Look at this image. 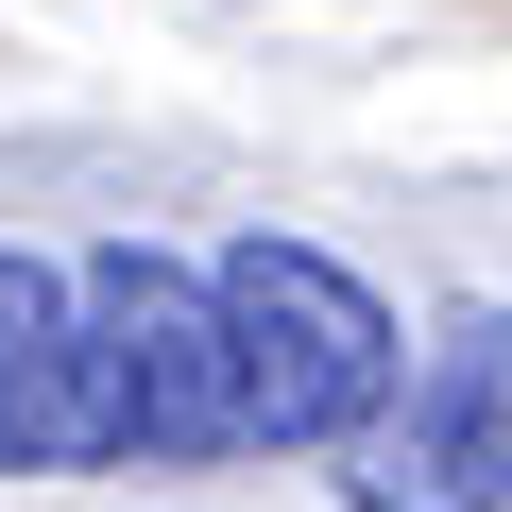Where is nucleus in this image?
<instances>
[{
    "label": "nucleus",
    "instance_id": "f257e3e1",
    "mask_svg": "<svg viewBox=\"0 0 512 512\" xmlns=\"http://www.w3.org/2000/svg\"><path fill=\"white\" fill-rule=\"evenodd\" d=\"M222 308H239V376H256V444H359L410 376L393 308L342 274L325 239H239L222 256Z\"/></svg>",
    "mask_w": 512,
    "mask_h": 512
},
{
    "label": "nucleus",
    "instance_id": "f03ea898",
    "mask_svg": "<svg viewBox=\"0 0 512 512\" xmlns=\"http://www.w3.org/2000/svg\"><path fill=\"white\" fill-rule=\"evenodd\" d=\"M86 359L120 393V444H171V461H222L256 444V376H239V308L222 274H171V256H86Z\"/></svg>",
    "mask_w": 512,
    "mask_h": 512
},
{
    "label": "nucleus",
    "instance_id": "7ed1b4c3",
    "mask_svg": "<svg viewBox=\"0 0 512 512\" xmlns=\"http://www.w3.org/2000/svg\"><path fill=\"white\" fill-rule=\"evenodd\" d=\"M359 512H512V325L444 308L410 410L359 427Z\"/></svg>",
    "mask_w": 512,
    "mask_h": 512
},
{
    "label": "nucleus",
    "instance_id": "20e7f679",
    "mask_svg": "<svg viewBox=\"0 0 512 512\" xmlns=\"http://www.w3.org/2000/svg\"><path fill=\"white\" fill-rule=\"evenodd\" d=\"M18 461H120V393H103L86 325H69L52 359H18V376H0V478H18Z\"/></svg>",
    "mask_w": 512,
    "mask_h": 512
},
{
    "label": "nucleus",
    "instance_id": "39448f33",
    "mask_svg": "<svg viewBox=\"0 0 512 512\" xmlns=\"http://www.w3.org/2000/svg\"><path fill=\"white\" fill-rule=\"evenodd\" d=\"M69 325H86V291L52 274V256H0V376H18V359H52Z\"/></svg>",
    "mask_w": 512,
    "mask_h": 512
}]
</instances>
